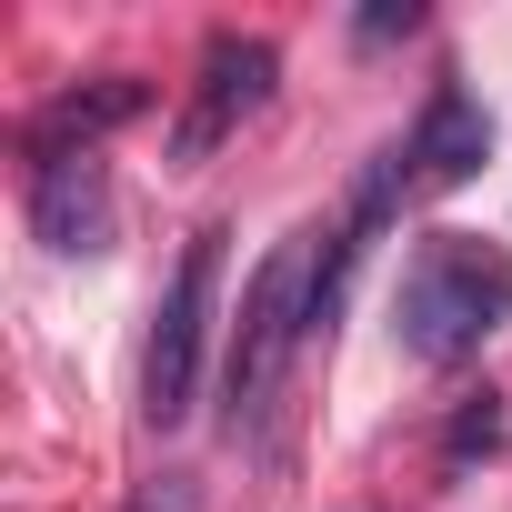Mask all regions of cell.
Returning <instances> with one entry per match:
<instances>
[{
    "label": "cell",
    "instance_id": "cell-1",
    "mask_svg": "<svg viewBox=\"0 0 512 512\" xmlns=\"http://www.w3.org/2000/svg\"><path fill=\"white\" fill-rule=\"evenodd\" d=\"M512 322V251L482 241V231H432L412 241V262L392 282V342L432 372L472 362L492 332Z\"/></svg>",
    "mask_w": 512,
    "mask_h": 512
},
{
    "label": "cell",
    "instance_id": "cell-2",
    "mask_svg": "<svg viewBox=\"0 0 512 512\" xmlns=\"http://www.w3.org/2000/svg\"><path fill=\"white\" fill-rule=\"evenodd\" d=\"M302 282H312V251H302V241H282L272 262L241 282L231 352H221V422H231V442H251V432L272 422L282 372H292V352L312 342V332H302Z\"/></svg>",
    "mask_w": 512,
    "mask_h": 512
},
{
    "label": "cell",
    "instance_id": "cell-3",
    "mask_svg": "<svg viewBox=\"0 0 512 512\" xmlns=\"http://www.w3.org/2000/svg\"><path fill=\"white\" fill-rule=\"evenodd\" d=\"M221 221H201L181 241V272L151 312V352H141V422L151 432H181L191 402H201V362H211V312H221Z\"/></svg>",
    "mask_w": 512,
    "mask_h": 512
},
{
    "label": "cell",
    "instance_id": "cell-4",
    "mask_svg": "<svg viewBox=\"0 0 512 512\" xmlns=\"http://www.w3.org/2000/svg\"><path fill=\"white\" fill-rule=\"evenodd\" d=\"M272 81H282V51L272 41H241V31H221L211 51H201V71H191V101H181V121H171V171H191V161H211L251 111L272 101Z\"/></svg>",
    "mask_w": 512,
    "mask_h": 512
},
{
    "label": "cell",
    "instance_id": "cell-5",
    "mask_svg": "<svg viewBox=\"0 0 512 512\" xmlns=\"http://www.w3.org/2000/svg\"><path fill=\"white\" fill-rule=\"evenodd\" d=\"M482 161H492V111L472 101L462 71H442L432 101H422V121L402 131V171H412V191H462Z\"/></svg>",
    "mask_w": 512,
    "mask_h": 512
},
{
    "label": "cell",
    "instance_id": "cell-6",
    "mask_svg": "<svg viewBox=\"0 0 512 512\" xmlns=\"http://www.w3.org/2000/svg\"><path fill=\"white\" fill-rule=\"evenodd\" d=\"M31 231L61 251V262L111 251V171H101V151H51V161H31Z\"/></svg>",
    "mask_w": 512,
    "mask_h": 512
},
{
    "label": "cell",
    "instance_id": "cell-7",
    "mask_svg": "<svg viewBox=\"0 0 512 512\" xmlns=\"http://www.w3.org/2000/svg\"><path fill=\"white\" fill-rule=\"evenodd\" d=\"M141 111H151V81H131V71L81 81V91L41 101V121H31V161H51V151H101V131H121V121H141Z\"/></svg>",
    "mask_w": 512,
    "mask_h": 512
},
{
    "label": "cell",
    "instance_id": "cell-8",
    "mask_svg": "<svg viewBox=\"0 0 512 512\" xmlns=\"http://www.w3.org/2000/svg\"><path fill=\"white\" fill-rule=\"evenodd\" d=\"M492 442H502V402L472 392V402L452 412V432H442V462H472V452H492Z\"/></svg>",
    "mask_w": 512,
    "mask_h": 512
},
{
    "label": "cell",
    "instance_id": "cell-9",
    "mask_svg": "<svg viewBox=\"0 0 512 512\" xmlns=\"http://www.w3.org/2000/svg\"><path fill=\"white\" fill-rule=\"evenodd\" d=\"M412 21H422V11H412V0H402V11H362V21H352V31H362V51H382V41H402V31H412Z\"/></svg>",
    "mask_w": 512,
    "mask_h": 512
},
{
    "label": "cell",
    "instance_id": "cell-10",
    "mask_svg": "<svg viewBox=\"0 0 512 512\" xmlns=\"http://www.w3.org/2000/svg\"><path fill=\"white\" fill-rule=\"evenodd\" d=\"M131 512H201V492L191 482H151V492H131Z\"/></svg>",
    "mask_w": 512,
    "mask_h": 512
}]
</instances>
